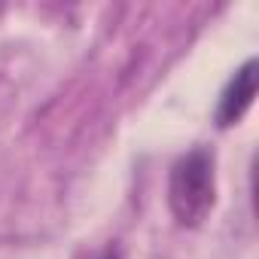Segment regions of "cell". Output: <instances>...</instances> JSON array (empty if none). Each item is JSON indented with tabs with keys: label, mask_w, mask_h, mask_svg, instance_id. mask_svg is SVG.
Listing matches in <instances>:
<instances>
[{
	"label": "cell",
	"mask_w": 259,
	"mask_h": 259,
	"mask_svg": "<svg viewBox=\"0 0 259 259\" xmlns=\"http://www.w3.org/2000/svg\"><path fill=\"white\" fill-rule=\"evenodd\" d=\"M98 259H119L116 253H104V256H98Z\"/></svg>",
	"instance_id": "3"
},
{
	"label": "cell",
	"mask_w": 259,
	"mask_h": 259,
	"mask_svg": "<svg viewBox=\"0 0 259 259\" xmlns=\"http://www.w3.org/2000/svg\"><path fill=\"white\" fill-rule=\"evenodd\" d=\"M253 98H256V61L247 58L235 76L229 79V85L223 89L220 95V104H217V125L220 128H229V125H238L244 119V113L253 107Z\"/></svg>",
	"instance_id": "2"
},
{
	"label": "cell",
	"mask_w": 259,
	"mask_h": 259,
	"mask_svg": "<svg viewBox=\"0 0 259 259\" xmlns=\"http://www.w3.org/2000/svg\"><path fill=\"white\" fill-rule=\"evenodd\" d=\"M217 201V177H213V156L207 150H192L180 156L168 177V204L180 226H201Z\"/></svg>",
	"instance_id": "1"
}]
</instances>
